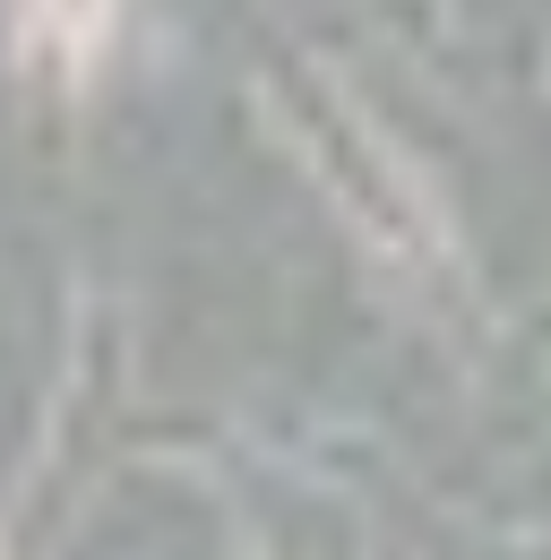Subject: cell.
Listing matches in <instances>:
<instances>
[{
  "label": "cell",
  "mask_w": 551,
  "mask_h": 560,
  "mask_svg": "<svg viewBox=\"0 0 551 560\" xmlns=\"http://www.w3.org/2000/svg\"><path fill=\"white\" fill-rule=\"evenodd\" d=\"M35 18H44V35H52V52H61V61H95L113 0H35Z\"/></svg>",
  "instance_id": "cell-2"
},
{
  "label": "cell",
  "mask_w": 551,
  "mask_h": 560,
  "mask_svg": "<svg viewBox=\"0 0 551 560\" xmlns=\"http://www.w3.org/2000/svg\"><path fill=\"white\" fill-rule=\"evenodd\" d=\"M302 147H310V164H319V182L337 190V208L371 233V250L379 259H397V268H422L431 259V208H422V182H413L406 164H397V147L379 139L353 104H310L302 113Z\"/></svg>",
  "instance_id": "cell-1"
}]
</instances>
